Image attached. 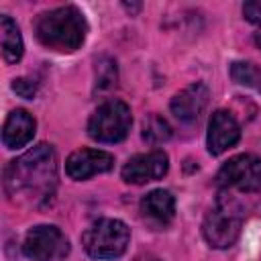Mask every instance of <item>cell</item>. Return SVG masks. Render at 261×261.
<instances>
[{"instance_id":"cell-1","label":"cell","mask_w":261,"mask_h":261,"mask_svg":"<svg viewBox=\"0 0 261 261\" xmlns=\"http://www.w3.org/2000/svg\"><path fill=\"white\" fill-rule=\"evenodd\" d=\"M57 184V157L51 145L39 143L20 157L12 159L4 169V190L16 200L27 198L29 202H45L51 198Z\"/></svg>"},{"instance_id":"cell-2","label":"cell","mask_w":261,"mask_h":261,"mask_svg":"<svg viewBox=\"0 0 261 261\" xmlns=\"http://www.w3.org/2000/svg\"><path fill=\"white\" fill-rule=\"evenodd\" d=\"M35 35L39 43L57 53L77 51L88 35V22L80 8L67 4L41 12L35 20Z\"/></svg>"},{"instance_id":"cell-3","label":"cell","mask_w":261,"mask_h":261,"mask_svg":"<svg viewBox=\"0 0 261 261\" xmlns=\"http://www.w3.org/2000/svg\"><path fill=\"white\" fill-rule=\"evenodd\" d=\"M130 241L128 226L118 218H100L96 220L82 237L84 249L92 259L112 261L124 255Z\"/></svg>"},{"instance_id":"cell-4","label":"cell","mask_w":261,"mask_h":261,"mask_svg":"<svg viewBox=\"0 0 261 261\" xmlns=\"http://www.w3.org/2000/svg\"><path fill=\"white\" fill-rule=\"evenodd\" d=\"M241 228H243L241 206L228 196L220 194L214 208L204 218V224H202L204 239L216 249H226L234 245V241L241 234Z\"/></svg>"},{"instance_id":"cell-5","label":"cell","mask_w":261,"mask_h":261,"mask_svg":"<svg viewBox=\"0 0 261 261\" xmlns=\"http://www.w3.org/2000/svg\"><path fill=\"white\" fill-rule=\"evenodd\" d=\"M133 124L130 108L122 100H106L100 104L88 120V135L98 143H118L122 141Z\"/></svg>"},{"instance_id":"cell-6","label":"cell","mask_w":261,"mask_h":261,"mask_svg":"<svg viewBox=\"0 0 261 261\" xmlns=\"http://www.w3.org/2000/svg\"><path fill=\"white\" fill-rule=\"evenodd\" d=\"M22 251L29 261H63L69 241L55 224H37L27 232Z\"/></svg>"},{"instance_id":"cell-7","label":"cell","mask_w":261,"mask_h":261,"mask_svg":"<svg viewBox=\"0 0 261 261\" xmlns=\"http://www.w3.org/2000/svg\"><path fill=\"white\" fill-rule=\"evenodd\" d=\"M218 186L224 190H241V192H255L261 188V159L251 153L230 157L216 175Z\"/></svg>"},{"instance_id":"cell-8","label":"cell","mask_w":261,"mask_h":261,"mask_svg":"<svg viewBox=\"0 0 261 261\" xmlns=\"http://www.w3.org/2000/svg\"><path fill=\"white\" fill-rule=\"evenodd\" d=\"M169 169V157L165 151L155 149L130 157L122 167V179L126 184H147L161 179Z\"/></svg>"},{"instance_id":"cell-9","label":"cell","mask_w":261,"mask_h":261,"mask_svg":"<svg viewBox=\"0 0 261 261\" xmlns=\"http://www.w3.org/2000/svg\"><path fill=\"white\" fill-rule=\"evenodd\" d=\"M114 165V157L102 149H77L65 161V171L71 179H88L92 175L110 171Z\"/></svg>"},{"instance_id":"cell-10","label":"cell","mask_w":261,"mask_h":261,"mask_svg":"<svg viewBox=\"0 0 261 261\" xmlns=\"http://www.w3.org/2000/svg\"><path fill=\"white\" fill-rule=\"evenodd\" d=\"M241 137V126L234 120V116L226 110H216L210 116L208 122V135H206V145L212 155H220L226 149L234 147Z\"/></svg>"},{"instance_id":"cell-11","label":"cell","mask_w":261,"mask_h":261,"mask_svg":"<svg viewBox=\"0 0 261 261\" xmlns=\"http://www.w3.org/2000/svg\"><path fill=\"white\" fill-rule=\"evenodd\" d=\"M206 104H208V88L202 82H194L171 98L169 108L177 120L194 122L204 112Z\"/></svg>"},{"instance_id":"cell-12","label":"cell","mask_w":261,"mask_h":261,"mask_svg":"<svg viewBox=\"0 0 261 261\" xmlns=\"http://www.w3.org/2000/svg\"><path fill=\"white\" fill-rule=\"evenodd\" d=\"M141 214L153 226H167L175 216V198L167 190H153L141 200Z\"/></svg>"},{"instance_id":"cell-13","label":"cell","mask_w":261,"mask_h":261,"mask_svg":"<svg viewBox=\"0 0 261 261\" xmlns=\"http://www.w3.org/2000/svg\"><path fill=\"white\" fill-rule=\"evenodd\" d=\"M35 128H37L35 118L27 110L16 108L8 114V118L4 122L2 141L8 149H20L27 143H31V139L35 137Z\"/></svg>"},{"instance_id":"cell-14","label":"cell","mask_w":261,"mask_h":261,"mask_svg":"<svg viewBox=\"0 0 261 261\" xmlns=\"http://www.w3.org/2000/svg\"><path fill=\"white\" fill-rule=\"evenodd\" d=\"M0 37H2V57L6 63H16L22 57L24 45H22V37L20 31L16 27V22L2 14L0 16Z\"/></svg>"},{"instance_id":"cell-15","label":"cell","mask_w":261,"mask_h":261,"mask_svg":"<svg viewBox=\"0 0 261 261\" xmlns=\"http://www.w3.org/2000/svg\"><path fill=\"white\" fill-rule=\"evenodd\" d=\"M230 75L239 86L261 92V67L251 61H234L230 65Z\"/></svg>"},{"instance_id":"cell-16","label":"cell","mask_w":261,"mask_h":261,"mask_svg":"<svg viewBox=\"0 0 261 261\" xmlns=\"http://www.w3.org/2000/svg\"><path fill=\"white\" fill-rule=\"evenodd\" d=\"M169 137H171V126L159 114H149L143 120V139L147 143L159 145V143H165Z\"/></svg>"},{"instance_id":"cell-17","label":"cell","mask_w":261,"mask_h":261,"mask_svg":"<svg viewBox=\"0 0 261 261\" xmlns=\"http://www.w3.org/2000/svg\"><path fill=\"white\" fill-rule=\"evenodd\" d=\"M12 90H14L18 96H22V98H33L35 92H37V84H35L33 80L18 77V80L12 82Z\"/></svg>"},{"instance_id":"cell-18","label":"cell","mask_w":261,"mask_h":261,"mask_svg":"<svg viewBox=\"0 0 261 261\" xmlns=\"http://www.w3.org/2000/svg\"><path fill=\"white\" fill-rule=\"evenodd\" d=\"M243 14L249 22L261 24V0H249L243 4Z\"/></svg>"},{"instance_id":"cell-19","label":"cell","mask_w":261,"mask_h":261,"mask_svg":"<svg viewBox=\"0 0 261 261\" xmlns=\"http://www.w3.org/2000/svg\"><path fill=\"white\" fill-rule=\"evenodd\" d=\"M255 41H257V45L261 47V29H259V31L255 33Z\"/></svg>"},{"instance_id":"cell-20","label":"cell","mask_w":261,"mask_h":261,"mask_svg":"<svg viewBox=\"0 0 261 261\" xmlns=\"http://www.w3.org/2000/svg\"><path fill=\"white\" fill-rule=\"evenodd\" d=\"M137 261H141V259H137ZM147 261H157V259H147Z\"/></svg>"}]
</instances>
